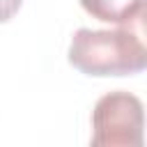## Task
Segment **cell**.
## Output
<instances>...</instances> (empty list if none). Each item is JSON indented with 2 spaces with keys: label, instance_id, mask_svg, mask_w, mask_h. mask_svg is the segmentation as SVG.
Masks as SVG:
<instances>
[{
  "label": "cell",
  "instance_id": "1",
  "mask_svg": "<svg viewBox=\"0 0 147 147\" xmlns=\"http://www.w3.org/2000/svg\"><path fill=\"white\" fill-rule=\"evenodd\" d=\"M69 64L85 76H131L147 67V51L129 28H80L69 44Z\"/></svg>",
  "mask_w": 147,
  "mask_h": 147
},
{
  "label": "cell",
  "instance_id": "2",
  "mask_svg": "<svg viewBox=\"0 0 147 147\" xmlns=\"http://www.w3.org/2000/svg\"><path fill=\"white\" fill-rule=\"evenodd\" d=\"M92 145L96 147H140L142 145V101L124 90L103 94L92 110Z\"/></svg>",
  "mask_w": 147,
  "mask_h": 147
},
{
  "label": "cell",
  "instance_id": "3",
  "mask_svg": "<svg viewBox=\"0 0 147 147\" xmlns=\"http://www.w3.org/2000/svg\"><path fill=\"white\" fill-rule=\"evenodd\" d=\"M78 2L96 21L115 25L138 21L145 9V0H78Z\"/></svg>",
  "mask_w": 147,
  "mask_h": 147
},
{
  "label": "cell",
  "instance_id": "4",
  "mask_svg": "<svg viewBox=\"0 0 147 147\" xmlns=\"http://www.w3.org/2000/svg\"><path fill=\"white\" fill-rule=\"evenodd\" d=\"M23 0H0V23H7L9 18L16 16V11L21 9Z\"/></svg>",
  "mask_w": 147,
  "mask_h": 147
}]
</instances>
